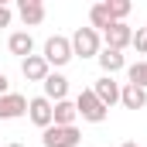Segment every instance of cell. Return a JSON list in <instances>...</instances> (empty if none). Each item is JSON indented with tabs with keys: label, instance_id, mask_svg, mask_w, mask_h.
<instances>
[{
	"label": "cell",
	"instance_id": "6da1fadb",
	"mask_svg": "<svg viewBox=\"0 0 147 147\" xmlns=\"http://www.w3.org/2000/svg\"><path fill=\"white\" fill-rule=\"evenodd\" d=\"M41 58L48 62V69L55 65V69H62V65H69L75 55H72V41L62 34H51L48 41H45V51H41Z\"/></svg>",
	"mask_w": 147,
	"mask_h": 147
},
{
	"label": "cell",
	"instance_id": "7a4b0ae2",
	"mask_svg": "<svg viewBox=\"0 0 147 147\" xmlns=\"http://www.w3.org/2000/svg\"><path fill=\"white\" fill-rule=\"evenodd\" d=\"M75 113H79L86 123H103L110 110H106V106L96 99V92H92V89H82V92L75 96Z\"/></svg>",
	"mask_w": 147,
	"mask_h": 147
},
{
	"label": "cell",
	"instance_id": "3957f363",
	"mask_svg": "<svg viewBox=\"0 0 147 147\" xmlns=\"http://www.w3.org/2000/svg\"><path fill=\"white\" fill-rule=\"evenodd\" d=\"M69 41H72V55H79V58H96L99 55V31H92V28H79Z\"/></svg>",
	"mask_w": 147,
	"mask_h": 147
},
{
	"label": "cell",
	"instance_id": "277c9868",
	"mask_svg": "<svg viewBox=\"0 0 147 147\" xmlns=\"http://www.w3.org/2000/svg\"><path fill=\"white\" fill-rule=\"evenodd\" d=\"M79 140H82L79 127H48L41 134V144L45 147H79Z\"/></svg>",
	"mask_w": 147,
	"mask_h": 147
},
{
	"label": "cell",
	"instance_id": "5b68a950",
	"mask_svg": "<svg viewBox=\"0 0 147 147\" xmlns=\"http://www.w3.org/2000/svg\"><path fill=\"white\" fill-rule=\"evenodd\" d=\"M92 92H96V99H99L106 110L120 103V82H116L113 75H99V79H96V86H92Z\"/></svg>",
	"mask_w": 147,
	"mask_h": 147
},
{
	"label": "cell",
	"instance_id": "8992f818",
	"mask_svg": "<svg viewBox=\"0 0 147 147\" xmlns=\"http://www.w3.org/2000/svg\"><path fill=\"white\" fill-rule=\"evenodd\" d=\"M51 110H55V103H48L45 96L28 99V116H31V123L41 127V130H48V127H51Z\"/></svg>",
	"mask_w": 147,
	"mask_h": 147
},
{
	"label": "cell",
	"instance_id": "52a82bcc",
	"mask_svg": "<svg viewBox=\"0 0 147 147\" xmlns=\"http://www.w3.org/2000/svg\"><path fill=\"white\" fill-rule=\"evenodd\" d=\"M24 113H28V96H21V92L0 96V120H17Z\"/></svg>",
	"mask_w": 147,
	"mask_h": 147
},
{
	"label": "cell",
	"instance_id": "ba28073f",
	"mask_svg": "<svg viewBox=\"0 0 147 147\" xmlns=\"http://www.w3.org/2000/svg\"><path fill=\"white\" fill-rule=\"evenodd\" d=\"M130 38H134V31H130L127 21H123V24H110V28L103 31V41H106V48H113V51H123V48L130 45Z\"/></svg>",
	"mask_w": 147,
	"mask_h": 147
},
{
	"label": "cell",
	"instance_id": "9c48e42d",
	"mask_svg": "<svg viewBox=\"0 0 147 147\" xmlns=\"http://www.w3.org/2000/svg\"><path fill=\"white\" fill-rule=\"evenodd\" d=\"M17 17L28 24V28H38L45 21V3L41 0H17Z\"/></svg>",
	"mask_w": 147,
	"mask_h": 147
},
{
	"label": "cell",
	"instance_id": "30bf717a",
	"mask_svg": "<svg viewBox=\"0 0 147 147\" xmlns=\"http://www.w3.org/2000/svg\"><path fill=\"white\" fill-rule=\"evenodd\" d=\"M21 72H24V79H28V82H45L51 69H48V62H45L41 55H28V58L21 62Z\"/></svg>",
	"mask_w": 147,
	"mask_h": 147
},
{
	"label": "cell",
	"instance_id": "8fae6325",
	"mask_svg": "<svg viewBox=\"0 0 147 147\" xmlns=\"http://www.w3.org/2000/svg\"><path fill=\"white\" fill-rule=\"evenodd\" d=\"M41 86H45V99H48V103H51V99L62 103V99L69 96V79L58 75V72H48V79H45Z\"/></svg>",
	"mask_w": 147,
	"mask_h": 147
},
{
	"label": "cell",
	"instance_id": "7c38bea8",
	"mask_svg": "<svg viewBox=\"0 0 147 147\" xmlns=\"http://www.w3.org/2000/svg\"><path fill=\"white\" fill-rule=\"evenodd\" d=\"M7 48H10V55H17L24 62L28 55H34V38L28 34V31H14V34L7 38Z\"/></svg>",
	"mask_w": 147,
	"mask_h": 147
},
{
	"label": "cell",
	"instance_id": "4fadbf2b",
	"mask_svg": "<svg viewBox=\"0 0 147 147\" xmlns=\"http://www.w3.org/2000/svg\"><path fill=\"white\" fill-rule=\"evenodd\" d=\"M120 103L127 106V110H144L147 106V89H140V86H120Z\"/></svg>",
	"mask_w": 147,
	"mask_h": 147
},
{
	"label": "cell",
	"instance_id": "5bb4252c",
	"mask_svg": "<svg viewBox=\"0 0 147 147\" xmlns=\"http://www.w3.org/2000/svg\"><path fill=\"white\" fill-rule=\"evenodd\" d=\"M99 69H103V75H113L120 72V69H127V58H123V51H113V48H99Z\"/></svg>",
	"mask_w": 147,
	"mask_h": 147
},
{
	"label": "cell",
	"instance_id": "9a60e30c",
	"mask_svg": "<svg viewBox=\"0 0 147 147\" xmlns=\"http://www.w3.org/2000/svg\"><path fill=\"white\" fill-rule=\"evenodd\" d=\"M75 120H79L75 103H69V99L55 103V110H51V127H75Z\"/></svg>",
	"mask_w": 147,
	"mask_h": 147
},
{
	"label": "cell",
	"instance_id": "2e32d148",
	"mask_svg": "<svg viewBox=\"0 0 147 147\" xmlns=\"http://www.w3.org/2000/svg\"><path fill=\"white\" fill-rule=\"evenodd\" d=\"M113 21H110V10H106V3H92L89 7V28L92 31H106Z\"/></svg>",
	"mask_w": 147,
	"mask_h": 147
},
{
	"label": "cell",
	"instance_id": "e0dca14e",
	"mask_svg": "<svg viewBox=\"0 0 147 147\" xmlns=\"http://www.w3.org/2000/svg\"><path fill=\"white\" fill-rule=\"evenodd\" d=\"M106 10H110L113 24H123V17H127L134 7H130V0H106Z\"/></svg>",
	"mask_w": 147,
	"mask_h": 147
},
{
	"label": "cell",
	"instance_id": "ac0fdd59",
	"mask_svg": "<svg viewBox=\"0 0 147 147\" xmlns=\"http://www.w3.org/2000/svg\"><path fill=\"white\" fill-rule=\"evenodd\" d=\"M127 75H130V86L147 89V58H144V62H137V65H130V69H127Z\"/></svg>",
	"mask_w": 147,
	"mask_h": 147
},
{
	"label": "cell",
	"instance_id": "d6986e66",
	"mask_svg": "<svg viewBox=\"0 0 147 147\" xmlns=\"http://www.w3.org/2000/svg\"><path fill=\"white\" fill-rule=\"evenodd\" d=\"M130 45H134L140 55H147V28H137V31H134V38H130Z\"/></svg>",
	"mask_w": 147,
	"mask_h": 147
},
{
	"label": "cell",
	"instance_id": "ffe728a7",
	"mask_svg": "<svg viewBox=\"0 0 147 147\" xmlns=\"http://www.w3.org/2000/svg\"><path fill=\"white\" fill-rule=\"evenodd\" d=\"M10 17H14V10L7 3H0V28H10Z\"/></svg>",
	"mask_w": 147,
	"mask_h": 147
},
{
	"label": "cell",
	"instance_id": "44dd1931",
	"mask_svg": "<svg viewBox=\"0 0 147 147\" xmlns=\"http://www.w3.org/2000/svg\"><path fill=\"white\" fill-rule=\"evenodd\" d=\"M7 92H10V79L0 72V96H7Z\"/></svg>",
	"mask_w": 147,
	"mask_h": 147
},
{
	"label": "cell",
	"instance_id": "7402d4cb",
	"mask_svg": "<svg viewBox=\"0 0 147 147\" xmlns=\"http://www.w3.org/2000/svg\"><path fill=\"white\" fill-rule=\"evenodd\" d=\"M123 147H140V144H134V140H130V144H123Z\"/></svg>",
	"mask_w": 147,
	"mask_h": 147
},
{
	"label": "cell",
	"instance_id": "603a6c76",
	"mask_svg": "<svg viewBox=\"0 0 147 147\" xmlns=\"http://www.w3.org/2000/svg\"><path fill=\"white\" fill-rule=\"evenodd\" d=\"M7 147H24V144H7Z\"/></svg>",
	"mask_w": 147,
	"mask_h": 147
},
{
	"label": "cell",
	"instance_id": "cb8c5ba5",
	"mask_svg": "<svg viewBox=\"0 0 147 147\" xmlns=\"http://www.w3.org/2000/svg\"><path fill=\"white\" fill-rule=\"evenodd\" d=\"M144 28H147V24H144Z\"/></svg>",
	"mask_w": 147,
	"mask_h": 147
}]
</instances>
